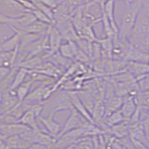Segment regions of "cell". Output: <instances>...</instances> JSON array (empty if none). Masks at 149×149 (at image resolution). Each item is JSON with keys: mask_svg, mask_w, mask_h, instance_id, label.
<instances>
[{"mask_svg": "<svg viewBox=\"0 0 149 149\" xmlns=\"http://www.w3.org/2000/svg\"><path fill=\"white\" fill-rule=\"evenodd\" d=\"M129 125L128 121H124L119 124H117L116 125L110 127L107 130V134H111L115 136L118 138H125L129 134Z\"/></svg>", "mask_w": 149, "mask_h": 149, "instance_id": "cell-15", "label": "cell"}, {"mask_svg": "<svg viewBox=\"0 0 149 149\" xmlns=\"http://www.w3.org/2000/svg\"><path fill=\"white\" fill-rule=\"evenodd\" d=\"M63 37L58 29L54 25H52L49 29V50L46 54L43 55V58H47L51 57L52 54L59 52L60 47L61 46Z\"/></svg>", "mask_w": 149, "mask_h": 149, "instance_id": "cell-3", "label": "cell"}, {"mask_svg": "<svg viewBox=\"0 0 149 149\" xmlns=\"http://www.w3.org/2000/svg\"><path fill=\"white\" fill-rule=\"evenodd\" d=\"M96 42L99 43L102 49V58L107 60L113 59V40L109 37H105L102 39H97Z\"/></svg>", "mask_w": 149, "mask_h": 149, "instance_id": "cell-16", "label": "cell"}, {"mask_svg": "<svg viewBox=\"0 0 149 149\" xmlns=\"http://www.w3.org/2000/svg\"><path fill=\"white\" fill-rule=\"evenodd\" d=\"M124 97L114 95L105 99V117L108 116L116 110H119L125 101Z\"/></svg>", "mask_w": 149, "mask_h": 149, "instance_id": "cell-10", "label": "cell"}, {"mask_svg": "<svg viewBox=\"0 0 149 149\" xmlns=\"http://www.w3.org/2000/svg\"><path fill=\"white\" fill-rule=\"evenodd\" d=\"M28 74H29V70L24 67L19 68L18 71L14 78V81L8 90V91H16L19 86L25 82V79L27 77Z\"/></svg>", "mask_w": 149, "mask_h": 149, "instance_id": "cell-17", "label": "cell"}, {"mask_svg": "<svg viewBox=\"0 0 149 149\" xmlns=\"http://www.w3.org/2000/svg\"><path fill=\"white\" fill-rule=\"evenodd\" d=\"M11 149H17V148H11Z\"/></svg>", "mask_w": 149, "mask_h": 149, "instance_id": "cell-25", "label": "cell"}, {"mask_svg": "<svg viewBox=\"0 0 149 149\" xmlns=\"http://www.w3.org/2000/svg\"><path fill=\"white\" fill-rule=\"evenodd\" d=\"M77 149H94V145L90 136L82 138L76 145Z\"/></svg>", "mask_w": 149, "mask_h": 149, "instance_id": "cell-21", "label": "cell"}, {"mask_svg": "<svg viewBox=\"0 0 149 149\" xmlns=\"http://www.w3.org/2000/svg\"><path fill=\"white\" fill-rule=\"evenodd\" d=\"M1 5L12 12H18L19 14L27 12L25 8L17 0H1Z\"/></svg>", "mask_w": 149, "mask_h": 149, "instance_id": "cell-19", "label": "cell"}, {"mask_svg": "<svg viewBox=\"0 0 149 149\" xmlns=\"http://www.w3.org/2000/svg\"><path fill=\"white\" fill-rule=\"evenodd\" d=\"M148 54H149V49H148Z\"/></svg>", "mask_w": 149, "mask_h": 149, "instance_id": "cell-24", "label": "cell"}, {"mask_svg": "<svg viewBox=\"0 0 149 149\" xmlns=\"http://www.w3.org/2000/svg\"><path fill=\"white\" fill-rule=\"evenodd\" d=\"M32 80H29L27 81H25L23 84H22L17 89L16 93H17V96L19 99V104L17 105H19L23 103L26 97L29 94V91L32 86Z\"/></svg>", "mask_w": 149, "mask_h": 149, "instance_id": "cell-18", "label": "cell"}, {"mask_svg": "<svg viewBox=\"0 0 149 149\" xmlns=\"http://www.w3.org/2000/svg\"><path fill=\"white\" fill-rule=\"evenodd\" d=\"M137 102L134 97H126L120 110L126 121H130L137 109Z\"/></svg>", "mask_w": 149, "mask_h": 149, "instance_id": "cell-8", "label": "cell"}, {"mask_svg": "<svg viewBox=\"0 0 149 149\" xmlns=\"http://www.w3.org/2000/svg\"><path fill=\"white\" fill-rule=\"evenodd\" d=\"M22 35L20 32L17 31L14 35L6 40L1 42L0 51L1 52H13L17 49L20 48Z\"/></svg>", "mask_w": 149, "mask_h": 149, "instance_id": "cell-9", "label": "cell"}, {"mask_svg": "<svg viewBox=\"0 0 149 149\" xmlns=\"http://www.w3.org/2000/svg\"><path fill=\"white\" fill-rule=\"evenodd\" d=\"M70 111H71L70 115L69 116L68 119H66L64 125L62 127V130L60 132V134L55 138V140L58 138H59L60 136H61L63 135L66 133L69 132L70 130H74V129H77L78 127H81V126H83L87 122L74 107Z\"/></svg>", "mask_w": 149, "mask_h": 149, "instance_id": "cell-2", "label": "cell"}, {"mask_svg": "<svg viewBox=\"0 0 149 149\" xmlns=\"http://www.w3.org/2000/svg\"><path fill=\"white\" fill-rule=\"evenodd\" d=\"M71 96H72V102L73 107H74L77 111L82 116L86 119L87 122H90V123L95 124L93 119V117L92 113L88 110V108L86 107V105L84 104L82 102L81 98L78 96L75 93H71Z\"/></svg>", "mask_w": 149, "mask_h": 149, "instance_id": "cell-7", "label": "cell"}, {"mask_svg": "<svg viewBox=\"0 0 149 149\" xmlns=\"http://www.w3.org/2000/svg\"><path fill=\"white\" fill-rule=\"evenodd\" d=\"M146 0H135L133 3L126 5L122 14L119 27V38L123 42H130V38L135 29L137 19Z\"/></svg>", "mask_w": 149, "mask_h": 149, "instance_id": "cell-1", "label": "cell"}, {"mask_svg": "<svg viewBox=\"0 0 149 149\" xmlns=\"http://www.w3.org/2000/svg\"><path fill=\"white\" fill-rule=\"evenodd\" d=\"M29 12H31V14L36 17L37 21L44 22V23L49 24V25H54V22H53L52 21L51 19H49V17H48L47 16H46V14L42 11V10H40V9L36 8L34 9V10H30V11Z\"/></svg>", "mask_w": 149, "mask_h": 149, "instance_id": "cell-20", "label": "cell"}, {"mask_svg": "<svg viewBox=\"0 0 149 149\" xmlns=\"http://www.w3.org/2000/svg\"><path fill=\"white\" fill-rule=\"evenodd\" d=\"M31 129L20 123H2L1 125V139H5L11 136L19 135Z\"/></svg>", "mask_w": 149, "mask_h": 149, "instance_id": "cell-6", "label": "cell"}, {"mask_svg": "<svg viewBox=\"0 0 149 149\" xmlns=\"http://www.w3.org/2000/svg\"><path fill=\"white\" fill-rule=\"evenodd\" d=\"M55 113L56 112L53 110L48 116L43 117L40 116L38 118V120L42 122V124L44 126L46 132L54 138L58 136V134L62 130V127H63L61 125V124L54 120V116Z\"/></svg>", "mask_w": 149, "mask_h": 149, "instance_id": "cell-4", "label": "cell"}, {"mask_svg": "<svg viewBox=\"0 0 149 149\" xmlns=\"http://www.w3.org/2000/svg\"><path fill=\"white\" fill-rule=\"evenodd\" d=\"M37 120L38 119L37 118L34 112L29 108L22 114V116L17 121V123L22 124L24 125L27 126L33 130H39L40 128L37 124Z\"/></svg>", "mask_w": 149, "mask_h": 149, "instance_id": "cell-12", "label": "cell"}, {"mask_svg": "<svg viewBox=\"0 0 149 149\" xmlns=\"http://www.w3.org/2000/svg\"><path fill=\"white\" fill-rule=\"evenodd\" d=\"M19 104V99L17 96L16 91L1 92V111L2 114L6 113Z\"/></svg>", "mask_w": 149, "mask_h": 149, "instance_id": "cell-5", "label": "cell"}, {"mask_svg": "<svg viewBox=\"0 0 149 149\" xmlns=\"http://www.w3.org/2000/svg\"><path fill=\"white\" fill-rule=\"evenodd\" d=\"M119 1H121V2H123L124 3L127 5H130V4L133 3V2H134L135 0H119Z\"/></svg>", "mask_w": 149, "mask_h": 149, "instance_id": "cell-23", "label": "cell"}, {"mask_svg": "<svg viewBox=\"0 0 149 149\" xmlns=\"http://www.w3.org/2000/svg\"><path fill=\"white\" fill-rule=\"evenodd\" d=\"M72 108L73 105L72 102L71 93H64L58 95L57 98V105L54 110L56 113L66 110H71Z\"/></svg>", "mask_w": 149, "mask_h": 149, "instance_id": "cell-14", "label": "cell"}, {"mask_svg": "<svg viewBox=\"0 0 149 149\" xmlns=\"http://www.w3.org/2000/svg\"><path fill=\"white\" fill-rule=\"evenodd\" d=\"M40 1L54 10L60 5L63 3L65 0H40Z\"/></svg>", "mask_w": 149, "mask_h": 149, "instance_id": "cell-22", "label": "cell"}, {"mask_svg": "<svg viewBox=\"0 0 149 149\" xmlns=\"http://www.w3.org/2000/svg\"><path fill=\"white\" fill-rule=\"evenodd\" d=\"M79 49L75 41H66L61 44L59 52L67 59H75V56Z\"/></svg>", "mask_w": 149, "mask_h": 149, "instance_id": "cell-11", "label": "cell"}, {"mask_svg": "<svg viewBox=\"0 0 149 149\" xmlns=\"http://www.w3.org/2000/svg\"><path fill=\"white\" fill-rule=\"evenodd\" d=\"M116 0H107L103 7V11L109 19L116 32L119 34V26L117 25L115 17V3Z\"/></svg>", "mask_w": 149, "mask_h": 149, "instance_id": "cell-13", "label": "cell"}]
</instances>
